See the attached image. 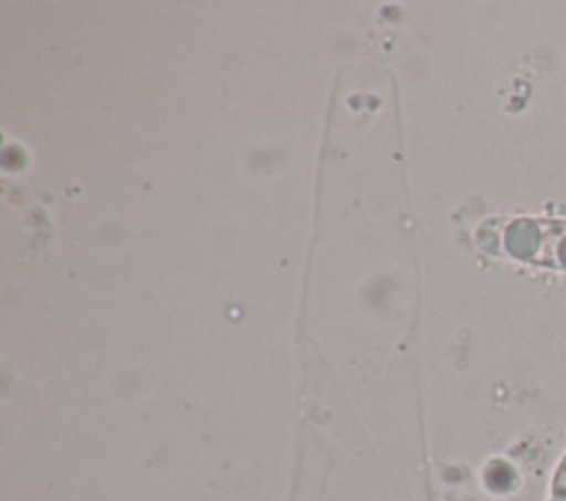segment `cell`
Returning a JSON list of instances; mask_svg holds the SVG:
<instances>
[{"mask_svg":"<svg viewBox=\"0 0 566 501\" xmlns=\"http://www.w3.org/2000/svg\"><path fill=\"white\" fill-rule=\"evenodd\" d=\"M555 223L535 218H515L502 232V247L515 260H548V245Z\"/></svg>","mask_w":566,"mask_h":501,"instance_id":"cell-1","label":"cell"},{"mask_svg":"<svg viewBox=\"0 0 566 501\" xmlns=\"http://www.w3.org/2000/svg\"><path fill=\"white\" fill-rule=\"evenodd\" d=\"M548 263L566 271V223H555L548 245Z\"/></svg>","mask_w":566,"mask_h":501,"instance_id":"cell-2","label":"cell"},{"mask_svg":"<svg viewBox=\"0 0 566 501\" xmlns=\"http://www.w3.org/2000/svg\"><path fill=\"white\" fill-rule=\"evenodd\" d=\"M553 492H555V499H566V457L562 459V463H559V468L555 472Z\"/></svg>","mask_w":566,"mask_h":501,"instance_id":"cell-3","label":"cell"},{"mask_svg":"<svg viewBox=\"0 0 566 501\" xmlns=\"http://www.w3.org/2000/svg\"><path fill=\"white\" fill-rule=\"evenodd\" d=\"M553 501H566V499H553Z\"/></svg>","mask_w":566,"mask_h":501,"instance_id":"cell-4","label":"cell"}]
</instances>
